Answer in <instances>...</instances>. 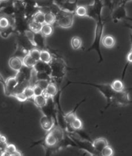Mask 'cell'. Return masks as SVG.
Wrapping results in <instances>:
<instances>
[{
	"instance_id": "7402d4cb",
	"label": "cell",
	"mask_w": 132,
	"mask_h": 156,
	"mask_svg": "<svg viewBox=\"0 0 132 156\" xmlns=\"http://www.w3.org/2000/svg\"><path fill=\"white\" fill-rule=\"evenodd\" d=\"M56 15L52 12L49 11L45 13V23L49 25H53L56 22Z\"/></svg>"
},
{
	"instance_id": "83f0119b",
	"label": "cell",
	"mask_w": 132,
	"mask_h": 156,
	"mask_svg": "<svg viewBox=\"0 0 132 156\" xmlns=\"http://www.w3.org/2000/svg\"><path fill=\"white\" fill-rule=\"evenodd\" d=\"M29 55H31L35 61H40V55H41V50L36 48H33L29 51Z\"/></svg>"
},
{
	"instance_id": "8d00e7d4",
	"label": "cell",
	"mask_w": 132,
	"mask_h": 156,
	"mask_svg": "<svg viewBox=\"0 0 132 156\" xmlns=\"http://www.w3.org/2000/svg\"></svg>"
},
{
	"instance_id": "7c38bea8",
	"label": "cell",
	"mask_w": 132,
	"mask_h": 156,
	"mask_svg": "<svg viewBox=\"0 0 132 156\" xmlns=\"http://www.w3.org/2000/svg\"><path fill=\"white\" fill-rule=\"evenodd\" d=\"M84 101H85V100L81 101V102H79V104H78L74 107V109L72 111L69 112H68L67 114H66V115H64V119H65V122H66V123H67V126H68V125H70V123H72V121L74 120V119L77 117L75 112H76V111H77V108L79 107V106Z\"/></svg>"
},
{
	"instance_id": "d4e9b609",
	"label": "cell",
	"mask_w": 132,
	"mask_h": 156,
	"mask_svg": "<svg viewBox=\"0 0 132 156\" xmlns=\"http://www.w3.org/2000/svg\"><path fill=\"white\" fill-rule=\"evenodd\" d=\"M68 126H69L70 127H71L74 130H81L82 129L83 124H82V122L81 119L77 116L74 119V120L72 122L70 125H68ZM68 126H67V127H68Z\"/></svg>"
},
{
	"instance_id": "1f68e13d",
	"label": "cell",
	"mask_w": 132,
	"mask_h": 156,
	"mask_svg": "<svg viewBox=\"0 0 132 156\" xmlns=\"http://www.w3.org/2000/svg\"><path fill=\"white\" fill-rule=\"evenodd\" d=\"M33 89H34V95L35 96L41 95L42 94H43V92L44 91V89L43 88H41L38 84H35V86H34Z\"/></svg>"
},
{
	"instance_id": "3957f363",
	"label": "cell",
	"mask_w": 132,
	"mask_h": 156,
	"mask_svg": "<svg viewBox=\"0 0 132 156\" xmlns=\"http://www.w3.org/2000/svg\"><path fill=\"white\" fill-rule=\"evenodd\" d=\"M74 14L73 12H70L61 9L56 14V23L57 25L63 28L72 27L74 24Z\"/></svg>"
},
{
	"instance_id": "8992f818",
	"label": "cell",
	"mask_w": 132,
	"mask_h": 156,
	"mask_svg": "<svg viewBox=\"0 0 132 156\" xmlns=\"http://www.w3.org/2000/svg\"><path fill=\"white\" fill-rule=\"evenodd\" d=\"M55 120L52 116L43 115L40 119V124L42 129L46 132L50 131L55 126Z\"/></svg>"
},
{
	"instance_id": "836d02e7",
	"label": "cell",
	"mask_w": 132,
	"mask_h": 156,
	"mask_svg": "<svg viewBox=\"0 0 132 156\" xmlns=\"http://www.w3.org/2000/svg\"><path fill=\"white\" fill-rule=\"evenodd\" d=\"M127 62L128 63H132V50L128 54V55H127Z\"/></svg>"
},
{
	"instance_id": "9a60e30c",
	"label": "cell",
	"mask_w": 132,
	"mask_h": 156,
	"mask_svg": "<svg viewBox=\"0 0 132 156\" xmlns=\"http://www.w3.org/2000/svg\"><path fill=\"white\" fill-rule=\"evenodd\" d=\"M22 59L24 66H26L30 68H33L38 62L37 61H35L34 58H33L31 55H30L29 53H28L27 55H26Z\"/></svg>"
},
{
	"instance_id": "d590c367",
	"label": "cell",
	"mask_w": 132,
	"mask_h": 156,
	"mask_svg": "<svg viewBox=\"0 0 132 156\" xmlns=\"http://www.w3.org/2000/svg\"><path fill=\"white\" fill-rule=\"evenodd\" d=\"M0 135H1V134H0Z\"/></svg>"
},
{
	"instance_id": "5bb4252c",
	"label": "cell",
	"mask_w": 132,
	"mask_h": 156,
	"mask_svg": "<svg viewBox=\"0 0 132 156\" xmlns=\"http://www.w3.org/2000/svg\"><path fill=\"white\" fill-rule=\"evenodd\" d=\"M45 37L41 34V33L35 34V37H34V43L35 47H38L42 50L45 49Z\"/></svg>"
},
{
	"instance_id": "30bf717a",
	"label": "cell",
	"mask_w": 132,
	"mask_h": 156,
	"mask_svg": "<svg viewBox=\"0 0 132 156\" xmlns=\"http://www.w3.org/2000/svg\"><path fill=\"white\" fill-rule=\"evenodd\" d=\"M2 156L9 155V156H21L23 155L22 154L17 150L16 146L13 144H7L6 146L5 151L1 153Z\"/></svg>"
},
{
	"instance_id": "52a82bcc",
	"label": "cell",
	"mask_w": 132,
	"mask_h": 156,
	"mask_svg": "<svg viewBox=\"0 0 132 156\" xmlns=\"http://www.w3.org/2000/svg\"><path fill=\"white\" fill-rule=\"evenodd\" d=\"M9 67L16 71H19L23 67V59L17 56H12L9 61Z\"/></svg>"
},
{
	"instance_id": "d6986e66",
	"label": "cell",
	"mask_w": 132,
	"mask_h": 156,
	"mask_svg": "<svg viewBox=\"0 0 132 156\" xmlns=\"http://www.w3.org/2000/svg\"><path fill=\"white\" fill-rule=\"evenodd\" d=\"M33 101L34 104L38 107L39 108L43 107L45 106L47 103V99L45 98L43 95H38L35 96L34 98H33Z\"/></svg>"
},
{
	"instance_id": "ffe728a7",
	"label": "cell",
	"mask_w": 132,
	"mask_h": 156,
	"mask_svg": "<svg viewBox=\"0 0 132 156\" xmlns=\"http://www.w3.org/2000/svg\"><path fill=\"white\" fill-rule=\"evenodd\" d=\"M111 86L114 91L116 92H122L124 91V83L121 80H115L111 83Z\"/></svg>"
},
{
	"instance_id": "44dd1931",
	"label": "cell",
	"mask_w": 132,
	"mask_h": 156,
	"mask_svg": "<svg viewBox=\"0 0 132 156\" xmlns=\"http://www.w3.org/2000/svg\"><path fill=\"white\" fill-rule=\"evenodd\" d=\"M53 32V28L52 25H49V24H43V27H42L41 28V33L43 35L44 37H47L50 36Z\"/></svg>"
},
{
	"instance_id": "484cf974",
	"label": "cell",
	"mask_w": 132,
	"mask_h": 156,
	"mask_svg": "<svg viewBox=\"0 0 132 156\" xmlns=\"http://www.w3.org/2000/svg\"><path fill=\"white\" fill-rule=\"evenodd\" d=\"M45 13H44L43 12L38 10L37 12L33 16L32 20L42 24V25H43V24H45Z\"/></svg>"
},
{
	"instance_id": "4dcf8cb0",
	"label": "cell",
	"mask_w": 132,
	"mask_h": 156,
	"mask_svg": "<svg viewBox=\"0 0 132 156\" xmlns=\"http://www.w3.org/2000/svg\"><path fill=\"white\" fill-rule=\"evenodd\" d=\"M50 82L49 80H38L36 84H38L41 88H43L45 90L46 89L48 86H49Z\"/></svg>"
},
{
	"instance_id": "e575fe53",
	"label": "cell",
	"mask_w": 132,
	"mask_h": 156,
	"mask_svg": "<svg viewBox=\"0 0 132 156\" xmlns=\"http://www.w3.org/2000/svg\"><path fill=\"white\" fill-rule=\"evenodd\" d=\"M10 0H0V3H6L9 2Z\"/></svg>"
},
{
	"instance_id": "d6a6232c",
	"label": "cell",
	"mask_w": 132,
	"mask_h": 156,
	"mask_svg": "<svg viewBox=\"0 0 132 156\" xmlns=\"http://www.w3.org/2000/svg\"><path fill=\"white\" fill-rule=\"evenodd\" d=\"M0 143L4 144V145H7V137H6L5 136H3L2 134L0 135Z\"/></svg>"
},
{
	"instance_id": "4fadbf2b",
	"label": "cell",
	"mask_w": 132,
	"mask_h": 156,
	"mask_svg": "<svg viewBox=\"0 0 132 156\" xmlns=\"http://www.w3.org/2000/svg\"><path fill=\"white\" fill-rule=\"evenodd\" d=\"M63 129H62L59 125H55L54 127H53V129L50 130L51 133L54 135L57 138V141H59V143H61L64 140V134Z\"/></svg>"
},
{
	"instance_id": "f1b7e54d",
	"label": "cell",
	"mask_w": 132,
	"mask_h": 156,
	"mask_svg": "<svg viewBox=\"0 0 132 156\" xmlns=\"http://www.w3.org/2000/svg\"><path fill=\"white\" fill-rule=\"evenodd\" d=\"M113 154H114L113 150L109 145H108L106 147H105L103 151H102L101 154V155L103 156H112V155H113Z\"/></svg>"
},
{
	"instance_id": "8fae6325",
	"label": "cell",
	"mask_w": 132,
	"mask_h": 156,
	"mask_svg": "<svg viewBox=\"0 0 132 156\" xmlns=\"http://www.w3.org/2000/svg\"><path fill=\"white\" fill-rule=\"evenodd\" d=\"M101 43L106 48H112L116 45V41L114 37L110 35H106L102 38Z\"/></svg>"
},
{
	"instance_id": "5b68a950",
	"label": "cell",
	"mask_w": 132,
	"mask_h": 156,
	"mask_svg": "<svg viewBox=\"0 0 132 156\" xmlns=\"http://www.w3.org/2000/svg\"><path fill=\"white\" fill-rule=\"evenodd\" d=\"M17 84H18V82H17L16 76L9 77L6 80V86L5 89H3L4 93L5 94V95L11 97Z\"/></svg>"
},
{
	"instance_id": "f546056e",
	"label": "cell",
	"mask_w": 132,
	"mask_h": 156,
	"mask_svg": "<svg viewBox=\"0 0 132 156\" xmlns=\"http://www.w3.org/2000/svg\"><path fill=\"white\" fill-rule=\"evenodd\" d=\"M13 97L16 98L17 100L20 101V102H25V101L27 100V98H26V97L24 94V93H16L14 94L13 95Z\"/></svg>"
},
{
	"instance_id": "277c9868",
	"label": "cell",
	"mask_w": 132,
	"mask_h": 156,
	"mask_svg": "<svg viewBox=\"0 0 132 156\" xmlns=\"http://www.w3.org/2000/svg\"><path fill=\"white\" fill-rule=\"evenodd\" d=\"M51 67V79H61L64 76L66 73V68L64 63L62 62L61 59L52 60L49 64Z\"/></svg>"
},
{
	"instance_id": "ac0fdd59",
	"label": "cell",
	"mask_w": 132,
	"mask_h": 156,
	"mask_svg": "<svg viewBox=\"0 0 132 156\" xmlns=\"http://www.w3.org/2000/svg\"><path fill=\"white\" fill-rule=\"evenodd\" d=\"M74 14L79 17H87L88 14V9L86 6L84 5L77 6L74 11Z\"/></svg>"
},
{
	"instance_id": "7a4b0ae2",
	"label": "cell",
	"mask_w": 132,
	"mask_h": 156,
	"mask_svg": "<svg viewBox=\"0 0 132 156\" xmlns=\"http://www.w3.org/2000/svg\"><path fill=\"white\" fill-rule=\"evenodd\" d=\"M81 83L82 84H88L92 86H94L97 88L99 91L103 94L106 100V102L108 104V106L110 105H113L114 101H115L118 92H116L114 91L112 89L111 84L109 83H103V84H95V83H84L81 82Z\"/></svg>"
},
{
	"instance_id": "e0dca14e",
	"label": "cell",
	"mask_w": 132,
	"mask_h": 156,
	"mask_svg": "<svg viewBox=\"0 0 132 156\" xmlns=\"http://www.w3.org/2000/svg\"><path fill=\"white\" fill-rule=\"evenodd\" d=\"M42 27H43V25H42V24L35 21L32 20L30 21L28 23L29 30H31L33 32L34 34L40 33L41 31Z\"/></svg>"
},
{
	"instance_id": "6da1fadb",
	"label": "cell",
	"mask_w": 132,
	"mask_h": 156,
	"mask_svg": "<svg viewBox=\"0 0 132 156\" xmlns=\"http://www.w3.org/2000/svg\"><path fill=\"white\" fill-rule=\"evenodd\" d=\"M95 36H94V41L93 44L90 48L88 51H90L92 50H95L97 52L98 55L100 58L99 62L103 61V55L101 54V48H100V44L103 38V30H104V25L105 22L103 21V19L95 21Z\"/></svg>"
},
{
	"instance_id": "ba28073f",
	"label": "cell",
	"mask_w": 132,
	"mask_h": 156,
	"mask_svg": "<svg viewBox=\"0 0 132 156\" xmlns=\"http://www.w3.org/2000/svg\"><path fill=\"white\" fill-rule=\"evenodd\" d=\"M108 145V143L106 139L104 138V137H99V138L95 140L92 142V147L95 152L100 154L104 148Z\"/></svg>"
},
{
	"instance_id": "603a6c76",
	"label": "cell",
	"mask_w": 132,
	"mask_h": 156,
	"mask_svg": "<svg viewBox=\"0 0 132 156\" xmlns=\"http://www.w3.org/2000/svg\"><path fill=\"white\" fill-rule=\"evenodd\" d=\"M45 90L52 98L54 97L59 92L57 85L55 83H52V82H50L49 86H48V87Z\"/></svg>"
},
{
	"instance_id": "4316f807",
	"label": "cell",
	"mask_w": 132,
	"mask_h": 156,
	"mask_svg": "<svg viewBox=\"0 0 132 156\" xmlns=\"http://www.w3.org/2000/svg\"><path fill=\"white\" fill-rule=\"evenodd\" d=\"M23 93H24V94H25L26 98H27V100H31V99L33 100V98L35 97L34 92V89H33V87L31 86H29L27 87L25 89V90H24Z\"/></svg>"
},
{
	"instance_id": "2e32d148",
	"label": "cell",
	"mask_w": 132,
	"mask_h": 156,
	"mask_svg": "<svg viewBox=\"0 0 132 156\" xmlns=\"http://www.w3.org/2000/svg\"><path fill=\"white\" fill-rule=\"evenodd\" d=\"M53 60L52 56L50 51L46 50V49L41 50V55H40V61L43 62L45 64H49Z\"/></svg>"
},
{
	"instance_id": "9c48e42d",
	"label": "cell",
	"mask_w": 132,
	"mask_h": 156,
	"mask_svg": "<svg viewBox=\"0 0 132 156\" xmlns=\"http://www.w3.org/2000/svg\"><path fill=\"white\" fill-rule=\"evenodd\" d=\"M47 134L45 137L44 140V144L46 147L49 148H53L55 147L57 145H59V141H57V138L55 137L50 131L47 132Z\"/></svg>"
},
{
	"instance_id": "cb8c5ba5",
	"label": "cell",
	"mask_w": 132,
	"mask_h": 156,
	"mask_svg": "<svg viewBox=\"0 0 132 156\" xmlns=\"http://www.w3.org/2000/svg\"><path fill=\"white\" fill-rule=\"evenodd\" d=\"M82 39L78 36H74L71 39V46L74 50H79L82 47Z\"/></svg>"
}]
</instances>
